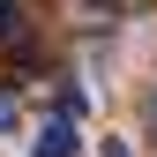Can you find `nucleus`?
<instances>
[{"label": "nucleus", "instance_id": "2", "mask_svg": "<svg viewBox=\"0 0 157 157\" xmlns=\"http://www.w3.org/2000/svg\"><path fill=\"white\" fill-rule=\"evenodd\" d=\"M0 45H8V52L30 45V8H23V0H0Z\"/></svg>", "mask_w": 157, "mask_h": 157}, {"label": "nucleus", "instance_id": "1", "mask_svg": "<svg viewBox=\"0 0 157 157\" xmlns=\"http://www.w3.org/2000/svg\"><path fill=\"white\" fill-rule=\"evenodd\" d=\"M75 150H82V135H75V112H52V120L30 135V157H75Z\"/></svg>", "mask_w": 157, "mask_h": 157}, {"label": "nucleus", "instance_id": "3", "mask_svg": "<svg viewBox=\"0 0 157 157\" xmlns=\"http://www.w3.org/2000/svg\"><path fill=\"white\" fill-rule=\"evenodd\" d=\"M0 127H15V90H0Z\"/></svg>", "mask_w": 157, "mask_h": 157}, {"label": "nucleus", "instance_id": "5", "mask_svg": "<svg viewBox=\"0 0 157 157\" xmlns=\"http://www.w3.org/2000/svg\"><path fill=\"white\" fill-rule=\"evenodd\" d=\"M150 127H157V90H150Z\"/></svg>", "mask_w": 157, "mask_h": 157}, {"label": "nucleus", "instance_id": "4", "mask_svg": "<svg viewBox=\"0 0 157 157\" xmlns=\"http://www.w3.org/2000/svg\"><path fill=\"white\" fill-rule=\"evenodd\" d=\"M90 8H127V0H90Z\"/></svg>", "mask_w": 157, "mask_h": 157}]
</instances>
